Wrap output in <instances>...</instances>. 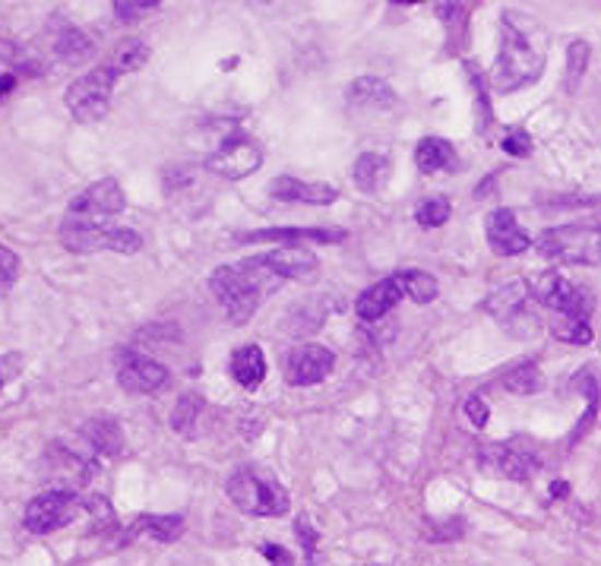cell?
Wrapping results in <instances>:
<instances>
[{
    "mask_svg": "<svg viewBox=\"0 0 601 566\" xmlns=\"http://www.w3.org/2000/svg\"><path fill=\"white\" fill-rule=\"evenodd\" d=\"M484 235H487V244L494 253L500 257H519L532 247V238L526 235V228L516 222V212L507 207L494 209L484 222Z\"/></svg>",
    "mask_w": 601,
    "mask_h": 566,
    "instance_id": "cell-14",
    "label": "cell"
},
{
    "mask_svg": "<svg viewBox=\"0 0 601 566\" xmlns=\"http://www.w3.org/2000/svg\"><path fill=\"white\" fill-rule=\"evenodd\" d=\"M466 417L472 421V427H484V424H487V417H491L487 402H484L481 396H469V399H466Z\"/></svg>",
    "mask_w": 601,
    "mask_h": 566,
    "instance_id": "cell-40",
    "label": "cell"
},
{
    "mask_svg": "<svg viewBox=\"0 0 601 566\" xmlns=\"http://www.w3.org/2000/svg\"><path fill=\"white\" fill-rule=\"evenodd\" d=\"M228 374H232V380H235L240 389L260 387V384L267 380V374H270L263 349H260V345H238V349L232 352V358H228Z\"/></svg>",
    "mask_w": 601,
    "mask_h": 566,
    "instance_id": "cell-23",
    "label": "cell"
},
{
    "mask_svg": "<svg viewBox=\"0 0 601 566\" xmlns=\"http://www.w3.org/2000/svg\"><path fill=\"white\" fill-rule=\"evenodd\" d=\"M345 102L355 111H390L399 105V95L387 80L380 76H358L349 90H345Z\"/></svg>",
    "mask_w": 601,
    "mask_h": 566,
    "instance_id": "cell-20",
    "label": "cell"
},
{
    "mask_svg": "<svg viewBox=\"0 0 601 566\" xmlns=\"http://www.w3.org/2000/svg\"><path fill=\"white\" fill-rule=\"evenodd\" d=\"M279 285H282V279L263 263V257H247V260H238V263H225V267L212 269L210 275L212 295L225 307L228 320L238 323V327L254 320L260 304Z\"/></svg>",
    "mask_w": 601,
    "mask_h": 566,
    "instance_id": "cell-2",
    "label": "cell"
},
{
    "mask_svg": "<svg viewBox=\"0 0 601 566\" xmlns=\"http://www.w3.org/2000/svg\"><path fill=\"white\" fill-rule=\"evenodd\" d=\"M335 367V355L332 349L320 345V342H307V345H298L288 358V384L292 387H317L323 384Z\"/></svg>",
    "mask_w": 601,
    "mask_h": 566,
    "instance_id": "cell-12",
    "label": "cell"
},
{
    "mask_svg": "<svg viewBox=\"0 0 601 566\" xmlns=\"http://www.w3.org/2000/svg\"><path fill=\"white\" fill-rule=\"evenodd\" d=\"M83 437L98 456H118L123 449V431L115 417H92L83 427Z\"/></svg>",
    "mask_w": 601,
    "mask_h": 566,
    "instance_id": "cell-26",
    "label": "cell"
},
{
    "mask_svg": "<svg viewBox=\"0 0 601 566\" xmlns=\"http://www.w3.org/2000/svg\"><path fill=\"white\" fill-rule=\"evenodd\" d=\"M532 298L551 314V323H567V320L589 323V317L596 310V298L582 285L564 279L561 272H541L532 285Z\"/></svg>",
    "mask_w": 601,
    "mask_h": 566,
    "instance_id": "cell-6",
    "label": "cell"
},
{
    "mask_svg": "<svg viewBox=\"0 0 601 566\" xmlns=\"http://www.w3.org/2000/svg\"><path fill=\"white\" fill-rule=\"evenodd\" d=\"M260 554L270 561V566H295L292 551H285L282 544H263V547H260Z\"/></svg>",
    "mask_w": 601,
    "mask_h": 566,
    "instance_id": "cell-41",
    "label": "cell"
},
{
    "mask_svg": "<svg viewBox=\"0 0 601 566\" xmlns=\"http://www.w3.org/2000/svg\"><path fill=\"white\" fill-rule=\"evenodd\" d=\"M349 238L345 228H260L240 232L238 244H279V247H300V244H342Z\"/></svg>",
    "mask_w": 601,
    "mask_h": 566,
    "instance_id": "cell-15",
    "label": "cell"
},
{
    "mask_svg": "<svg viewBox=\"0 0 601 566\" xmlns=\"http://www.w3.org/2000/svg\"><path fill=\"white\" fill-rule=\"evenodd\" d=\"M115 370H118L120 389L130 392V396H152V392L168 387V380H172L165 364H158V361L137 352V349H118L115 352Z\"/></svg>",
    "mask_w": 601,
    "mask_h": 566,
    "instance_id": "cell-10",
    "label": "cell"
},
{
    "mask_svg": "<svg viewBox=\"0 0 601 566\" xmlns=\"http://www.w3.org/2000/svg\"><path fill=\"white\" fill-rule=\"evenodd\" d=\"M118 23H140L143 16H150L152 10H158V0H118L111 3Z\"/></svg>",
    "mask_w": 601,
    "mask_h": 566,
    "instance_id": "cell-35",
    "label": "cell"
},
{
    "mask_svg": "<svg viewBox=\"0 0 601 566\" xmlns=\"http://www.w3.org/2000/svg\"><path fill=\"white\" fill-rule=\"evenodd\" d=\"M60 244L70 253H98V250H111V253H123L133 257L140 253L143 238L133 228L123 225H111V222H92V219H63L60 222Z\"/></svg>",
    "mask_w": 601,
    "mask_h": 566,
    "instance_id": "cell-5",
    "label": "cell"
},
{
    "mask_svg": "<svg viewBox=\"0 0 601 566\" xmlns=\"http://www.w3.org/2000/svg\"><path fill=\"white\" fill-rule=\"evenodd\" d=\"M547 63V38L532 16L504 10L500 13V55L491 70V86L500 95L539 83Z\"/></svg>",
    "mask_w": 601,
    "mask_h": 566,
    "instance_id": "cell-1",
    "label": "cell"
},
{
    "mask_svg": "<svg viewBox=\"0 0 601 566\" xmlns=\"http://www.w3.org/2000/svg\"><path fill=\"white\" fill-rule=\"evenodd\" d=\"M434 13H437V16H444V26H447V32H450V38H452V30H459V38H466V13H469V7H466V3H437V7H434Z\"/></svg>",
    "mask_w": 601,
    "mask_h": 566,
    "instance_id": "cell-37",
    "label": "cell"
},
{
    "mask_svg": "<svg viewBox=\"0 0 601 566\" xmlns=\"http://www.w3.org/2000/svg\"><path fill=\"white\" fill-rule=\"evenodd\" d=\"M392 175V162L390 155L384 152H364L358 155L355 168H352V178H355V187L361 193H377L387 187V180Z\"/></svg>",
    "mask_w": 601,
    "mask_h": 566,
    "instance_id": "cell-24",
    "label": "cell"
},
{
    "mask_svg": "<svg viewBox=\"0 0 601 566\" xmlns=\"http://www.w3.org/2000/svg\"><path fill=\"white\" fill-rule=\"evenodd\" d=\"M541 367L535 361H519L504 374V389H510L516 396H532L541 389Z\"/></svg>",
    "mask_w": 601,
    "mask_h": 566,
    "instance_id": "cell-30",
    "label": "cell"
},
{
    "mask_svg": "<svg viewBox=\"0 0 601 566\" xmlns=\"http://www.w3.org/2000/svg\"><path fill=\"white\" fill-rule=\"evenodd\" d=\"M529 300H532V285L519 279V282H510V285L491 292V295L484 298V310H487L494 320H500V323H516L519 317H526Z\"/></svg>",
    "mask_w": 601,
    "mask_h": 566,
    "instance_id": "cell-22",
    "label": "cell"
},
{
    "mask_svg": "<svg viewBox=\"0 0 601 566\" xmlns=\"http://www.w3.org/2000/svg\"><path fill=\"white\" fill-rule=\"evenodd\" d=\"M200 409H203L200 396H193V392L180 396L178 405H175V412H172V427L178 431L180 437H197V421H200Z\"/></svg>",
    "mask_w": 601,
    "mask_h": 566,
    "instance_id": "cell-31",
    "label": "cell"
},
{
    "mask_svg": "<svg viewBox=\"0 0 601 566\" xmlns=\"http://www.w3.org/2000/svg\"><path fill=\"white\" fill-rule=\"evenodd\" d=\"M127 207V197H123V190H120V184L115 178H102L90 184L86 190H80L73 200H70V207H67V215L70 219H92V222H98V219H108V215H118Z\"/></svg>",
    "mask_w": 601,
    "mask_h": 566,
    "instance_id": "cell-11",
    "label": "cell"
},
{
    "mask_svg": "<svg viewBox=\"0 0 601 566\" xmlns=\"http://www.w3.org/2000/svg\"><path fill=\"white\" fill-rule=\"evenodd\" d=\"M415 165H419L421 175L452 172V168L459 165V155L452 150L450 140H444V137H427V140H421L419 150H415Z\"/></svg>",
    "mask_w": 601,
    "mask_h": 566,
    "instance_id": "cell-25",
    "label": "cell"
},
{
    "mask_svg": "<svg viewBox=\"0 0 601 566\" xmlns=\"http://www.w3.org/2000/svg\"><path fill=\"white\" fill-rule=\"evenodd\" d=\"M184 516H162V512H152V516H137L127 532L120 535V544H133V541H158V544H172L184 535Z\"/></svg>",
    "mask_w": 601,
    "mask_h": 566,
    "instance_id": "cell-21",
    "label": "cell"
},
{
    "mask_svg": "<svg viewBox=\"0 0 601 566\" xmlns=\"http://www.w3.org/2000/svg\"><path fill=\"white\" fill-rule=\"evenodd\" d=\"M589 58H592V48L582 38L570 42V48H567V92L579 90V83L586 76V67H589Z\"/></svg>",
    "mask_w": 601,
    "mask_h": 566,
    "instance_id": "cell-33",
    "label": "cell"
},
{
    "mask_svg": "<svg viewBox=\"0 0 601 566\" xmlns=\"http://www.w3.org/2000/svg\"><path fill=\"white\" fill-rule=\"evenodd\" d=\"M111 70H118V73H133V70H143L146 63H150V45L146 42H140V38H123L115 45V51H111V58L105 60Z\"/></svg>",
    "mask_w": 601,
    "mask_h": 566,
    "instance_id": "cell-28",
    "label": "cell"
},
{
    "mask_svg": "<svg viewBox=\"0 0 601 566\" xmlns=\"http://www.w3.org/2000/svg\"><path fill=\"white\" fill-rule=\"evenodd\" d=\"M48 462H51V472L60 481L58 491H70V494H76L86 481L95 472V462L86 459L83 452H76V449H67V447H55L48 449Z\"/></svg>",
    "mask_w": 601,
    "mask_h": 566,
    "instance_id": "cell-18",
    "label": "cell"
},
{
    "mask_svg": "<svg viewBox=\"0 0 601 566\" xmlns=\"http://www.w3.org/2000/svg\"><path fill=\"white\" fill-rule=\"evenodd\" d=\"M232 504L247 516H285L292 507L288 491L263 465H238L225 484Z\"/></svg>",
    "mask_w": 601,
    "mask_h": 566,
    "instance_id": "cell-3",
    "label": "cell"
},
{
    "mask_svg": "<svg viewBox=\"0 0 601 566\" xmlns=\"http://www.w3.org/2000/svg\"><path fill=\"white\" fill-rule=\"evenodd\" d=\"M263 257V263L282 279V282H288V279H304V282H310V279H317V272H320V260H317V253L310 250V247H275L270 253H260Z\"/></svg>",
    "mask_w": 601,
    "mask_h": 566,
    "instance_id": "cell-17",
    "label": "cell"
},
{
    "mask_svg": "<svg viewBox=\"0 0 601 566\" xmlns=\"http://www.w3.org/2000/svg\"><path fill=\"white\" fill-rule=\"evenodd\" d=\"M260 165H263V146L247 133L225 137L219 143V150L210 152V158H207V172L225 180L250 178L254 172H260Z\"/></svg>",
    "mask_w": 601,
    "mask_h": 566,
    "instance_id": "cell-8",
    "label": "cell"
},
{
    "mask_svg": "<svg viewBox=\"0 0 601 566\" xmlns=\"http://www.w3.org/2000/svg\"><path fill=\"white\" fill-rule=\"evenodd\" d=\"M295 535L300 541V551H304V566H323V551H320V532L310 526L307 516H300L295 522Z\"/></svg>",
    "mask_w": 601,
    "mask_h": 566,
    "instance_id": "cell-34",
    "label": "cell"
},
{
    "mask_svg": "<svg viewBox=\"0 0 601 566\" xmlns=\"http://www.w3.org/2000/svg\"><path fill=\"white\" fill-rule=\"evenodd\" d=\"M3 384H7V374H3V367H0V389H3Z\"/></svg>",
    "mask_w": 601,
    "mask_h": 566,
    "instance_id": "cell-43",
    "label": "cell"
},
{
    "mask_svg": "<svg viewBox=\"0 0 601 566\" xmlns=\"http://www.w3.org/2000/svg\"><path fill=\"white\" fill-rule=\"evenodd\" d=\"M535 247L544 260H554L564 267H599L601 225L599 222H570V225L544 228Z\"/></svg>",
    "mask_w": 601,
    "mask_h": 566,
    "instance_id": "cell-4",
    "label": "cell"
},
{
    "mask_svg": "<svg viewBox=\"0 0 601 566\" xmlns=\"http://www.w3.org/2000/svg\"><path fill=\"white\" fill-rule=\"evenodd\" d=\"M16 86V76L13 73H0V95H10Z\"/></svg>",
    "mask_w": 601,
    "mask_h": 566,
    "instance_id": "cell-42",
    "label": "cell"
},
{
    "mask_svg": "<svg viewBox=\"0 0 601 566\" xmlns=\"http://www.w3.org/2000/svg\"><path fill=\"white\" fill-rule=\"evenodd\" d=\"M551 332H554L561 342H570V345H589V342H592V327H589V323H582V320L551 323Z\"/></svg>",
    "mask_w": 601,
    "mask_h": 566,
    "instance_id": "cell-36",
    "label": "cell"
},
{
    "mask_svg": "<svg viewBox=\"0 0 601 566\" xmlns=\"http://www.w3.org/2000/svg\"><path fill=\"white\" fill-rule=\"evenodd\" d=\"M120 80L118 70H111L108 63L95 67L90 73L76 76L70 86H67V108L70 115L80 120V123H95L108 115L111 108V92L115 83Z\"/></svg>",
    "mask_w": 601,
    "mask_h": 566,
    "instance_id": "cell-7",
    "label": "cell"
},
{
    "mask_svg": "<svg viewBox=\"0 0 601 566\" xmlns=\"http://www.w3.org/2000/svg\"><path fill=\"white\" fill-rule=\"evenodd\" d=\"M20 257L7 247V244H0V288H7V285H13L16 279H20Z\"/></svg>",
    "mask_w": 601,
    "mask_h": 566,
    "instance_id": "cell-38",
    "label": "cell"
},
{
    "mask_svg": "<svg viewBox=\"0 0 601 566\" xmlns=\"http://www.w3.org/2000/svg\"><path fill=\"white\" fill-rule=\"evenodd\" d=\"M402 298H405L402 295V285L396 282V275H387L377 285H370V288L361 292L358 300H355V314H358L361 320H367V323H377L387 314H392Z\"/></svg>",
    "mask_w": 601,
    "mask_h": 566,
    "instance_id": "cell-19",
    "label": "cell"
},
{
    "mask_svg": "<svg viewBox=\"0 0 601 566\" xmlns=\"http://www.w3.org/2000/svg\"><path fill=\"white\" fill-rule=\"evenodd\" d=\"M481 469L491 475L510 477V481H529L532 472L539 469V459L516 444H487L481 449Z\"/></svg>",
    "mask_w": 601,
    "mask_h": 566,
    "instance_id": "cell-13",
    "label": "cell"
},
{
    "mask_svg": "<svg viewBox=\"0 0 601 566\" xmlns=\"http://www.w3.org/2000/svg\"><path fill=\"white\" fill-rule=\"evenodd\" d=\"M504 152L507 155H512V158H526V155H532V137L522 130V127H516V130H510L507 137H504Z\"/></svg>",
    "mask_w": 601,
    "mask_h": 566,
    "instance_id": "cell-39",
    "label": "cell"
},
{
    "mask_svg": "<svg viewBox=\"0 0 601 566\" xmlns=\"http://www.w3.org/2000/svg\"><path fill=\"white\" fill-rule=\"evenodd\" d=\"M270 193L282 203H304V207H332L339 200V190L320 180H300L295 175H279L270 184Z\"/></svg>",
    "mask_w": 601,
    "mask_h": 566,
    "instance_id": "cell-16",
    "label": "cell"
},
{
    "mask_svg": "<svg viewBox=\"0 0 601 566\" xmlns=\"http://www.w3.org/2000/svg\"><path fill=\"white\" fill-rule=\"evenodd\" d=\"M80 512H86L83 497L55 487V491H45V494L32 497L26 516H23V526L30 529L32 535H48V532H58L60 526H67L70 519H76Z\"/></svg>",
    "mask_w": 601,
    "mask_h": 566,
    "instance_id": "cell-9",
    "label": "cell"
},
{
    "mask_svg": "<svg viewBox=\"0 0 601 566\" xmlns=\"http://www.w3.org/2000/svg\"><path fill=\"white\" fill-rule=\"evenodd\" d=\"M392 275L402 285V295L419 300V304H431V300L440 295V282L431 272H424V269H399Z\"/></svg>",
    "mask_w": 601,
    "mask_h": 566,
    "instance_id": "cell-27",
    "label": "cell"
},
{
    "mask_svg": "<svg viewBox=\"0 0 601 566\" xmlns=\"http://www.w3.org/2000/svg\"><path fill=\"white\" fill-rule=\"evenodd\" d=\"M51 42H55V55L63 63H80V60H86L92 55L90 38L76 30V26H67V23H60V30L55 32Z\"/></svg>",
    "mask_w": 601,
    "mask_h": 566,
    "instance_id": "cell-29",
    "label": "cell"
},
{
    "mask_svg": "<svg viewBox=\"0 0 601 566\" xmlns=\"http://www.w3.org/2000/svg\"><path fill=\"white\" fill-rule=\"evenodd\" d=\"M450 212L452 203L447 197H427L419 209H415V219H419L421 228H440V225H447L450 222Z\"/></svg>",
    "mask_w": 601,
    "mask_h": 566,
    "instance_id": "cell-32",
    "label": "cell"
}]
</instances>
